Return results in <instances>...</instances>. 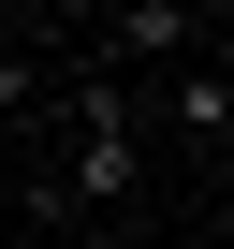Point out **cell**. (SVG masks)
<instances>
[{
  "label": "cell",
  "instance_id": "cell-2",
  "mask_svg": "<svg viewBox=\"0 0 234 249\" xmlns=\"http://www.w3.org/2000/svg\"><path fill=\"white\" fill-rule=\"evenodd\" d=\"M88 44H102V73L117 59H190V44H219V15H205V0H117Z\"/></svg>",
  "mask_w": 234,
  "mask_h": 249
},
{
  "label": "cell",
  "instance_id": "cell-3",
  "mask_svg": "<svg viewBox=\"0 0 234 249\" xmlns=\"http://www.w3.org/2000/svg\"><path fill=\"white\" fill-rule=\"evenodd\" d=\"M161 117H176V147H234V59H219V44H190V59H176V88H161Z\"/></svg>",
  "mask_w": 234,
  "mask_h": 249
},
{
  "label": "cell",
  "instance_id": "cell-1",
  "mask_svg": "<svg viewBox=\"0 0 234 249\" xmlns=\"http://www.w3.org/2000/svg\"><path fill=\"white\" fill-rule=\"evenodd\" d=\"M132 191H147V117H132V88H117L102 59H73V132H59V205H73L88 234H117V220H132Z\"/></svg>",
  "mask_w": 234,
  "mask_h": 249
},
{
  "label": "cell",
  "instance_id": "cell-4",
  "mask_svg": "<svg viewBox=\"0 0 234 249\" xmlns=\"http://www.w3.org/2000/svg\"><path fill=\"white\" fill-rule=\"evenodd\" d=\"M88 249H132V234H88Z\"/></svg>",
  "mask_w": 234,
  "mask_h": 249
}]
</instances>
